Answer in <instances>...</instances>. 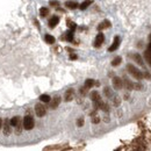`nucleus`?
<instances>
[{
  "mask_svg": "<svg viewBox=\"0 0 151 151\" xmlns=\"http://www.w3.org/2000/svg\"><path fill=\"white\" fill-rule=\"evenodd\" d=\"M22 126L26 130H31L35 126V122H34V119L33 116H30V115H27V116H24L23 119V122H22Z\"/></svg>",
  "mask_w": 151,
  "mask_h": 151,
  "instance_id": "obj_1",
  "label": "nucleus"
},
{
  "mask_svg": "<svg viewBox=\"0 0 151 151\" xmlns=\"http://www.w3.org/2000/svg\"><path fill=\"white\" fill-rule=\"evenodd\" d=\"M127 69H128V71L130 72V74H133L136 79H138V80H139V79L143 78V73L141 72V71H138V70L136 69L134 65H131V64H128V65H127Z\"/></svg>",
  "mask_w": 151,
  "mask_h": 151,
  "instance_id": "obj_2",
  "label": "nucleus"
},
{
  "mask_svg": "<svg viewBox=\"0 0 151 151\" xmlns=\"http://www.w3.org/2000/svg\"><path fill=\"white\" fill-rule=\"evenodd\" d=\"M35 112H36L37 116L42 118V116L45 115V113H47V109H45V107L42 105V103H37V105L35 106Z\"/></svg>",
  "mask_w": 151,
  "mask_h": 151,
  "instance_id": "obj_3",
  "label": "nucleus"
},
{
  "mask_svg": "<svg viewBox=\"0 0 151 151\" xmlns=\"http://www.w3.org/2000/svg\"><path fill=\"white\" fill-rule=\"evenodd\" d=\"M9 123H11L12 127L18 128V131H20V127H21V119H20V116H14V118H12L9 120Z\"/></svg>",
  "mask_w": 151,
  "mask_h": 151,
  "instance_id": "obj_4",
  "label": "nucleus"
},
{
  "mask_svg": "<svg viewBox=\"0 0 151 151\" xmlns=\"http://www.w3.org/2000/svg\"><path fill=\"white\" fill-rule=\"evenodd\" d=\"M103 41H105V36H103V34L99 33L97 35V37H95V41H94V47H95V48L101 47V44L103 43Z\"/></svg>",
  "mask_w": 151,
  "mask_h": 151,
  "instance_id": "obj_5",
  "label": "nucleus"
},
{
  "mask_svg": "<svg viewBox=\"0 0 151 151\" xmlns=\"http://www.w3.org/2000/svg\"><path fill=\"white\" fill-rule=\"evenodd\" d=\"M113 86H114L115 90H121L122 86H123L122 79H120L119 77H114V78H113Z\"/></svg>",
  "mask_w": 151,
  "mask_h": 151,
  "instance_id": "obj_6",
  "label": "nucleus"
},
{
  "mask_svg": "<svg viewBox=\"0 0 151 151\" xmlns=\"http://www.w3.org/2000/svg\"><path fill=\"white\" fill-rule=\"evenodd\" d=\"M119 45H120V37H119V36H115V37H114V41H113V44L108 48V51H110V52H112V51H115V50L119 48Z\"/></svg>",
  "mask_w": 151,
  "mask_h": 151,
  "instance_id": "obj_7",
  "label": "nucleus"
},
{
  "mask_svg": "<svg viewBox=\"0 0 151 151\" xmlns=\"http://www.w3.org/2000/svg\"><path fill=\"white\" fill-rule=\"evenodd\" d=\"M11 131H12V126L9 123V120H5V122H4V134H5V136H8Z\"/></svg>",
  "mask_w": 151,
  "mask_h": 151,
  "instance_id": "obj_8",
  "label": "nucleus"
},
{
  "mask_svg": "<svg viewBox=\"0 0 151 151\" xmlns=\"http://www.w3.org/2000/svg\"><path fill=\"white\" fill-rule=\"evenodd\" d=\"M49 102H50V108H52V109L57 108L58 106H59V103H60V98L56 97V98H54L52 100H50Z\"/></svg>",
  "mask_w": 151,
  "mask_h": 151,
  "instance_id": "obj_9",
  "label": "nucleus"
},
{
  "mask_svg": "<svg viewBox=\"0 0 151 151\" xmlns=\"http://www.w3.org/2000/svg\"><path fill=\"white\" fill-rule=\"evenodd\" d=\"M58 22H59V18H58V16H52V18L49 20V27L50 28L56 27L58 24Z\"/></svg>",
  "mask_w": 151,
  "mask_h": 151,
  "instance_id": "obj_10",
  "label": "nucleus"
},
{
  "mask_svg": "<svg viewBox=\"0 0 151 151\" xmlns=\"http://www.w3.org/2000/svg\"><path fill=\"white\" fill-rule=\"evenodd\" d=\"M44 40L48 44H54L55 43V37L52 36V35H50V34H47V35L44 36Z\"/></svg>",
  "mask_w": 151,
  "mask_h": 151,
  "instance_id": "obj_11",
  "label": "nucleus"
},
{
  "mask_svg": "<svg viewBox=\"0 0 151 151\" xmlns=\"http://www.w3.org/2000/svg\"><path fill=\"white\" fill-rule=\"evenodd\" d=\"M65 6L70 9H74V8H77L79 5L76 3V1H66V3H65Z\"/></svg>",
  "mask_w": 151,
  "mask_h": 151,
  "instance_id": "obj_12",
  "label": "nucleus"
},
{
  "mask_svg": "<svg viewBox=\"0 0 151 151\" xmlns=\"http://www.w3.org/2000/svg\"><path fill=\"white\" fill-rule=\"evenodd\" d=\"M92 3H93V0H85L84 3H82V5L79 6V8L82 9V11H84V9L87 8V7L90 6V5H91Z\"/></svg>",
  "mask_w": 151,
  "mask_h": 151,
  "instance_id": "obj_13",
  "label": "nucleus"
},
{
  "mask_svg": "<svg viewBox=\"0 0 151 151\" xmlns=\"http://www.w3.org/2000/svg\"><path fill=\"white\" fill-rule=\"evenodd\" d=\"M122 83H123L124 84V87L127 88V90H133V87H134V84L131 82H129V80H128L127 78L126 79H123V80H122Z\"/></svg>",
  "mask_w": 151,
  "mask_h": 151,
  "instance_id": "obj_14",
  "label": "nucleus"
},
{
  "mask_svg": "<svg viewBox=\"0 0 151 151\" xmlns=\"http://www.w3.org/2000/svg\"><path fill=\"white\" fill-rule=\"evenodd\" d=\"M72 99H73V90L66 91V93H65V100L70 101V100H72Z\"/></svg>",
  "mask_w": 151,
  "mask_h": 151,
  "instance_id": "obj_15",
  "label": "nucleus"
},
{
  "mask_svg": "<svg viewBox=\"0 0 151 151\" xmlns=\"http://www.w3.org/2000/svg\"><path fill=\"white\" fill-rule=\"evenodd\" d=\"M48 14H49V9L47 8V7H42V8L40 9V15H41L42 18H45Z\"/></svg>",
  "mask_w": 151,
  "mask_h": 151,
  "instance_id": "obj_16",
  "label": "nucleus"
},
{
  "mask_svg": "<svg viewBox=\"0 0 151 151\" xmlns=\"http://www.w3.org/2000/svg\"><path fill=\"white\" fill-rule=\"evenodd\" d=\"M50 99H51V98L49 97L48 94H41V95H40V100H41L42 102H49Z\"/></svg>",
  "mask_w": 151,
  "mask_h": 151,
  "instance_id": "obj_17",
  "label": "nucleus"
},
{
  "mask_svg": "<svg viewBox=\"0 0 151 151\" xmlns=\"http://www.w3.org/2000/svg\"><path fill=\"white\" fill-rule=\"evenodd\" d=\"M108 27H110V22L107 21V20H105V21H103L102 23H101L99 27H98V29L101 30V29H103V28H108Z\"/></svg>",
  "mask_w": 151,
  "mask_h": 151,
  "instance_id": "obj_18",
  "label": "nucleus"
},
{
  "mask_svg": "<svg viewBox=\"0 0 151 151\" xmlns=\"http://www.w3.org/2000/svg\"><path fill=\"white\" fill-rule=\"evenodd\" d=\"M133 57H134V59H135L136 62H137V63L139 64V65H142V66L144 65V63H143V60H142V58H141V56H139V55L136 54V55H134Z\"/></svg>",
  "mask_w": 151,
  "mask_h": 151,
  "instance_id": "obj_19",
  "label": "nucleus"
},
{
  "mask_svg": "<svg viewBox=\"0 0 151 151\" xmlns=\"http://www.w3.org/2000/svg\"><path fill=\"white\" fill-rule=\"evenodd\" d=\"M121 60H122V58H121L120 56H118V57H115L114 59H113V62H112V65H113V66H118L119 64L121 63Z\"/></svg>",
  "mask_w": 151,
  "mask_h": 151,
  "instance_id": "obj_20",
  "label": "nucleus"
},
{
  "mask_svg": "<svg viewBox=\"0 0 151 151\" xmlns=\"http://www.w3.org/2000/svg\"><path fill=\"white\" fill-rule=\"evenodd\" d=\"M93 85H94V80H93V79H87V80L85 82V87H86V88H91Z\"/></svg>",
  "mask_w": 151,
  "mask_h": 151,
  "instance_id": "obj_21",
  "label": "nucleus"
},
{
  "mask_svg": "<svg viewBox=\"0 0 151 151\" xmlns=\"http://www.w3.org/2000/svg\"><path fill=\"white\" fill-rule=\"evenodd\" d=\"M66 40L67 41H72L73 40V31L72 30H70V31L66 33Z\"/></svg>",
  "mask_w": 151,
  "mask_h": 151,
  "instance_id": "obj_22",
  "label": "nucleus"
},
{
  "mask_svg": "<svg viewBox=\"0 0 151 151\" xmlns=\"http://www.w3.org/2000/svg\"><path fill=\"white\" fill-rule=\"evenodd\" d=\"M77 126H78V127H83V126H84V119L83 118L78 119V120H77Z\"/></svg>",
  "mask_w": 151,
  "mask_h": 151,
  "instance_id": "obj_23",
  "label": "nucleus"
},
{
  "mask_svg": "<svg viewBox=\"0 0 151 151\" xmlns=\"http://www.w3.org/2000/svg\"><path fill=\"white\" fill-rule=\"evenodd\" d=\"M69 27L71 28V30H72V31H74V29L77 28V26H76V23H73V22H71V23L69 22Z\"/></svg>",
  "mask_w": 151,
  "mask_h": 151,
  "instance_id": "obj_24",
  "label": "nucleus"
},
{
  "mask_svg": "<svg viewBox=\"0 0 151 151\" xmlns=\"http://www.w3.org/2000/svg\"><path fill=\"white\" fill-rule=\"evenodd\" d=\"M50 5H51V6H58V5H59V3H58V1H56V0H51V1H50Z\"/></svg>",
  "mask_w": 151,
  "mask_h": 151,
  "instance_id": "obj_25",
  "label": "nucleus"
},
{
  "mask_svg": "<svg viewBox=\"0 0 151 151\" xmlns=\"http://www.w3.org/2000/svg\"><path fill=\"white\" fill-rule=\"evenodd\" d=\"M92 122H93V123H99V122H100L99 116H94L93 120H92Z\"/></svg>",
  "mask_w": 151,
  "mask_h": 151,
  "instance_id": "obj_26",
  "label": "nucleus"
},
{
  "mask_svg": "<svg viewBox=\"0 0 151 151\" xmlns=\"http://www.w3.org/2000/svg\"><path fill=\"white\" fill-rule=\"evenodd\" d=\"M103 92H105V94L107 95V97H110V92H109V88H108V87H106Z\"/></svg>",
  "mask_w": 151,
  "mask_h": 151,
  "instance_id": "obj_27",
  "label": "nucleus"
},
{
  "mask_svg": "<svg viewBox=\"0 0 151 151\" xmlns=\"http://www.w3.org/2000/svg\"><path fill=\"white\" fill-rule=\"evenodd\" d=\"M70 58H71V59H77V55H71Z\"/></svg>",
  "mask_w": 151,
  "mask_h": 151,
  "instance_id": "obj_28",
  "label": "nucleus"
},
{
  "mask_svg": "<svg viewBox=\"0 0 151 151\" xmlns=\"http://www.w3.org/2000/svg\"><path fill=\"white\" fill-rule=\"evenodd\" d=\"M1 127H3V120H1V118H0V129H1Z\"/></svg>",
  "mask_w": 151,
  "mask_h": 151,
  "instance_id": "obj_29",
  "label": "nucleus"
}]
</instances>
